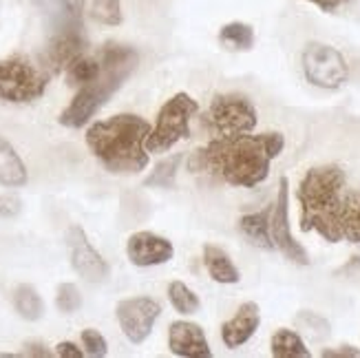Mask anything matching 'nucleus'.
Listing matches in <instances>:
<instances>
[{
    "instance_id": "nucleus-18",
    "label": "nucleus",
    "mask_w": 360,
    "mask_h": 358,
    "mask_svg": "<svg viewBox=\"0 0 360 358\" xmlns=\"http://www.w3.org/2000/svg\"><path fill=\"white\" fill-rule=\"evenodd\" d=\"M0 184L7 188H18L27 184V168L15 148L0 137Z\"/></svg>"
},
{
    "instance_id": "nucleus-4",
    "label": "nucleus",
    "mask_w": 360,
    "mask_h": 358,
    "mask_svg": "<svg viewBox=\"0 0 360 358\" xmlns=\"http://www.w3.org/2000/svg\"><path fill=\"white\" fill-rule=\"evenodd\" d=\"M100 65L102 71L96 80L80 87L73 102L60 113L58 122L67 129H82L84 124L96 115L100 108L111 100L115 91L127 82V77L137 67V51L133 46L117 44V42H106L100 53Z\"/></svg>"
},
{
    "instance_id": "nucleus-6",
    "label": "nucleus",
    "mask_w": 360,
    "mask_h": 358,
    "mask_svg": "<svg viewBox=\"0 0 360 358\" xmlns=\"http://www.w3.org/2000/svg\"><path fill=\"white\" fill-rule=\"evenodd\" d=\"M49 77L51 75L42 69V65H34L27 58L13 56L0 60V102H34L44 96Z\"/></svg>"
},
{
    "instance_id": "nucleus-1",
    "label": "nucleus",
    "mask_w": 360,
    "mask_h": 358,
    "mask_svg": "<svg viewBox=\"0 0 360 358\" xmlns=\"http://www.w3.org/2000/svg\"><path fill=\"white\" fill-rule=\"evenodd\" d=\"M296 199L303 232L314 230L330 243H360V191L347 188L340 166L309 168L296 188Z\"/></svg>"
},
{
    "instance_id": "nucleus-26",
    "label": "nucleus",
    "mask_w": 360,
    "mask_h": 358,
    "mask_svg": "<svg viewBox=\"0 0 360 358\" xmlns=\"http://www.w3.org/2000/svg\"><path fill=\"white\" fill-rule=\"evenodd\" d=\"M294 323L299 325L301 332L309 334L311 338H316V340H323V338L330 336V323H327V319H323L316 312H307V309H303V312L296 314Z\"/></svg>"
},
{
    "instance_id": "nucleus-30",
    "label": "nucleus",
    "mask_w": 360,
    "mask_h": 358,
    "mask_svg": "<svg viewBox=\"0 0 360 358\" xmlns=\"http://www.w3.org/2000/svg\"><path fill=\"white\" fill-rule=\"evenodd\" d=\"M20 212V199L15 195H0V215L11 217Z\"/></svg>"
},
{
    "instance_id": "nucleus-3",
    "label": "nucleus",
    "mask_w": 360,
    "mask_h": 358,
    "mask_svg": "<svg viewBox=\"0 0 360 358\" xmlns=\"http://www.w3.org/2000/svg\"><path fill=\"white\" fill-rule=\"evenodd\" d=\"M150 124L133 113H120L91 124L86 131V146L108 173L133 175L148 166L146 139Z\"/></svg>"
},
{
    "instance_id": "nucleus-23",
    "label": "nucleus",
    "mask_w": 360,
    "mask_h": 358,
    "mask_svg": "<svg viewBox=\"0 0 360 358\" xmlns=\"http://www.w3.org/2000/svg\"><path fill=\"white\" fill-rule=\"evenodd\" d=\"M184 160V155L177 153V155H170V158L162 160L158 166H155L153 173L146 177V186H153V188H173L175 186V179H177V170H179V164Z\"/></svg>"
},
{
    "instance_id": "nucleus-27",
    "label": "nucleus",
    "mask_w": 360,
    "mask_h": 358,
    "mask_svg": "<svg viewBox=\"0 0 360 358\" xmlns=\"http://www.w3.org/2000/svg\"><path fill=\"white\" fill-rule=\"evenodd\" d=\"M56 305L60 312L65 314H73L75 309L82 307V294L77 290L73 283H62L58 288V294H56Z\"/></svg>"
},
{
    "instance_id": "nucleus-17",
    "label": "nucleus",
    "mask_w": 360,
    "mask_h": 358,
    "mask_svg": "<svg viewBox=\"0 0 360 358\" xmlns=\"http://www.w3.org/2000/svg\"><path fill=\"white\" fill-rule=\"evenodd\" d=\"M203 266H206L212 281L224 283V286H234L241 281V274L237 266L232 263L228 252H224L217 245H203Z\"/></svg>"
},
{
    "instance_id": "nucleus-24",
    "label": "nucleus",
    "mask_w": 360,
    "mask_h": 358,
    "mask_svg": "<svg viewBox=\"0 0 360 358\" xmlns=\"http://www.w3.org/2000/svg\"><path fill=\"white\" fill-rule=\"evenodd\" d=\"M168 299H170V305H173L177 312L184 314V317L197 314L199 307H201L197 294L181 281H173L168 286Z\"/></svg>"
},
{
    "instance_id": "nucleus-5",
    "label": "nucleus",
    "mask_w": 360,
    "mask_h": 358,
    "mask_svg": "<svg viewBox=\"0 0 360 358\" xmlns=\"http://www.w3.org/2000/svg\"><path fill=\"white\" fill-rule=\"evenodd\" d=\"M36 5L49 27V40L40 53V65L49 75H56L67 71L73 60L84 56L86 36L82 11L71 0H36Z\"/></svg>"
},
{
    "instance_id": "nucleus-11",
    "label": "nucleus",
    "mask_w": 360,
    "mask_h": 358,
    "mask_svg": "<svg viewBox=\"0 0 360 358\" xmlns=\"http://www.w3.org/2000/svg\"><path fill=\"white\" fill-rule=\"evenodd\" d=\"M160 314H162V305L150 297L124 299L115 307V317H117L120 328L133 345L144 343V340L150 336Z\"/></svg>"
},
{
    "instance_id": "nucleus-15",
    "label": "nucleus",
    "mask_w": 360,
    "mask_h": 358,
    "mask_svg": "<svg viewBox=\"0 0 360 358\" xmlns=\"http://www.w3.org/2000/svg\"><path fill=\"white\" fill-rule=\"evenodd\" d=\"M261 325V309L255 301L243 303L237 314H234L230 321H226L221 325V340L228 350H237L241 345H245L250 338L255 336V332Z\"/></svg>"
},
{
    "instance_id": "nucleus-7",
    "label": "nucleus",
    "mask_w": 360,
    "mask_h": 358,
    "mask_svg": "<svg viewBox=\"0 0 360 358\" xmlns=\"http://www.w3.org/2000/svg\"><path fill=\"white\" fill-rule=\"evenodd\" d=\"M199 104L188 93H177L158 113V124L146 139L148 153H166L191 135V120L197 115Z\"/></svg>"
},
{
    "instance_id": "nucleus-33",
    "label": "nucleus",
    "mask_w": 360,
    "mask_h": 358,
    "mask_svg": "<svg viewBox=\"0 0 360 358\" xmlns=\"http://www.w3.org/2000/svg\"><path fill=\"white\" fill-rule=\"evenodd\" d=\"M307 3L316 5L321 11H327V13H334L338 11L340 7H345L347 3H352V0H307Z\"/></svg>"
},
{
    "instance_id": "nucleus-28",
    "label": "nucleus",
    "mask_w": 360,
    "mask_h": 358,
    "mask_svg": "<svg viewBox=\"0 0 360 358\" xmlns=\"http://www.w3.org/2000/svg\"><path fill=\"white\" fill-rule=\"evenodd\" d=\"M82 347H84V354L91 356V358H102V356L108 354L106 338L98 330H93V328L82 332Z\"/></svg>"
},
{
    "instance_id": "nucleus-2",
    "label": "nucleus",
    "mask_w": 360,
    "mask_h": 358,
    "mask_svg": "<svg viewBox=\"0 0 360 358\" xmlns=\"http://www.w3.org/2000/svg\"><path fill=\"white\" fill-rule=\"evenodd\" d=\"M285 148V137L281 133H241L219 135L206 146H201L188 160L195 173L210 175L230 186L255 188L268 179L270 166Z\"/></svg>"
},
{
    "instance_id": "nucleus-10",
    "label": "nucleus",
    "mask_w": 360,
    "mask_h": 358,
    "mask_svg": "<svg viewBox=\"0 0 360 358\" xmlns=\"http://www.w3.org/2000/svg\"><path fill=\"white\" fill-rule=\"evenodd\" d=\"M270 235L274 250H278L285 259H290L296 266H309V255L305 248L294 239L290 230V181L288 177H281L278 193L272 204L270 212Z\"/></svg>"
},
{
    "instance_id": "nucleus-9",
    "label": "nucleus",
    "mask_w": 360,
    "mask_h": 358,
    "mask_svg": "<svg viewBox=\"0 0 360 358\" xmlns=\"http://www.w3.org/2000/svg\"><path fill=\"white\" fill-rule=\"evenodd\" d=\"M303 73L309 84L334 91L347 82L349 69L340 51L323 42H309L303 51Z\"/></svg>"
},
{
    "instance_id": "nucleus-29",
    "label": "nucleus",
    "mask_w": 360,
    "mask_h": 358,
    "mask_svg": "<svg viewBox=\"0 0 360 358\" xmlns=\"http://www.w3.org/2000/svg\"><path fill=\"white\" fill-rule=\"evenodd\" d=\"M336 276L345 279V281L354 286H360V257H352L345 266L336 270Z\"/></svg>"
},
{
    "instance_id": "nucleus-14",
    "label": "nucleus",
    "mask_w": 360,
    "mask_h": 358,
    "mask_svg": "<svg viewBox=\"0 0 360 358\" xmlns=\"http://www.w3.org/2000/svg\"><path fill=\"white\" fill-rule=\"evenodd\" d=\"M168 347L181 358H210L212 350L197 323L173 321L168 328Z\"/></svg>"
},
{
    "instance_id": "nucleus-31",
    "label": "nucleus",
    "mask_w": 360,
    "mask_h": 358,
    "mask_svg": "<svg viewBox=\"0 0 360 358\" xmlns=\"http://www.w3.org/2000/svg\"><path fill=\"white\" fill-rule=\"evenodd\" d=\"M56 356H60V358H82L84 350H80L75 343H71V340H65V343H58Z\"/></svg>"
},
{
    "instance_id": "nucleus-13",
    "label": "nucleus",
    "mask_w": 360,
    "mask_h": 358,
    "mask_svg": "<svg viewBox=\"0 0 360 358\" xmlns=\"http://www.w3.org/2000/svg\"><path fill=\"white\" fill-rule=\"evenodd\" d=\"M127 255L133 266L153 268V266H162V263H168L173 259L175 248L168 239L155 235V232L142 230V232H135V235L129 237Z\"/></svg>"
},
{
    "instance_id": "nucleus-16",
    "label": "nucleus",
    "mask_w": 360,
    "mask_h": 358,
    "mask_svg": "<svg viewBox=\"0 0 360 358\" xmlns=\"http://www.w3.org/2000/svg\"><path fill=\"white\" fill-rule=\"evenodd\" d=\"M270 212H272V206L261 212L243 215L239 219L241 235L255 248H261V250H274L272 235H270Z\"/></svg>"
},
{
    "instance_id": "nucleus-32",
    "label": "nucleus",
    "mask_w": 360,
    "mask_h": 358,
    "mask_svg": "<svg viewBox=\"0 0 360 358\" xmlns=\"http://www.w3.org/2000/svg\"><path fill=\"white\" fill-rule=\"evenodd\" d=\"M325 358H360V350L352 347V345H342V347H336V350H323Z\"/></svg>"
},
{
    "instance_id": "nucleus-19",
    "label": "nucleus",
    "mask_w": 360,
    "mask_h": 358,
    "mask_svg": "<svg viewBox=\"0 0 360 358\" xmlns=\"http://www.w3.org/2000/svg\"><path fill=\"white\" fill-rule=\"evenodd\" d=\"M272 356L274 358H309V350L299 332L294 330H276L272 340Z\"/></svg>"
},
{
    "instance_id": "nucleus-21",
    "label": "nucleus",
    "mask_w": 360,
    "mask_h": 358,
    "mask_svg": "<svg viewBox=\"0 0 360 358\" xmlns=\"http://www.w3.org/2000/svg\"><path fill=\"white\" fill-rule=\"evenodd\" d=\"M219 42L230 51H250L255 44V29L245 23H228L219 31Z\"/></svg>"
},
{
    "instance_id": "nucleus-12",
    "label": "nucleus",
    "mask_w": 360,
    "mask_h": 358,
    "mask_svg": "<svg viewBox=\"0 0 360 358\" xmlns=\"http://www.w3.org/2000/svg\"><path fill=\"white\" fill-rule=\"evenodd\" d=\"M67 245L71 255V266L89 283H102L108 276V263L91 245L86 232L80 226H71L67 232Z\"/></svg>"
},
{
    "instance_id": "nucleus-22",
    "label": "nucleus",
    "mask_w": 360,
    "mask_h": 358,
    "mask_svg": "<svg viewBox=\"0 0 360 358\" xmlns=\"http://www.w3.org/2000/svg\"><path fill=\"white\" fill-rule=\"evenodd\" d=\"M102 71L100 58L98 56H80L77 60H73L69 69H67V82L69 87H84L91 80H96Z\"/></svg>"
},
{
    "instance_id": "nucleus-34",
    "label": "nucleus",
    "mask_w": 360,
    "mask_h": 358,
    "mask_svg": "<svg viewBox=\"0 0 360 358\" xmlns=\"http://www.w3.org/2000/svg\"><path fill=\"white\" fill-rule=\"evenodd\" d=\"M20 356H38V358H49L53 356L49 350H46L42 343H36V340H31V343L25 345V350L20 352Z\"/></svg>"
},
{
    "instance_id": "nucleus-20",
    "label": "nucleus",
    "mask_w": 360,
    "mask_h": 358,
    "mask_svg": "<svg viewBox=\"0 0 360 358\" xmlns=\"http://www.w3.org/2000/svg\"><path fill=\"white\" fill-rule=\"evenodd\" d=\"M13 307L25 321H38L44 314V303L34 286H18L13 290Z\"/></svg>"
},
{
    "instance_id": "nucleus-8",
    "label": "nucleus",
    "mask_w": 360,
    "mask_h": 358,
    "mask_svg": "<svg viewBox=\"0 0 360 358\" xmlns=\"http://www.w3.org/2000/svg\"><path fill=\"white\" fill-rule=\"evenodd\" d=\"M259 124L255 104L239 93L217 96L208 108V127L219 135H241L252 133Z\"/></svg>"
},
{
    "instance_id": "nucleus-25",
    "label": "nucleus",
    "mask_w": 360,
    "mask_h": 358,
    "mask_svg": "<svg viewBox=\"0 0 360 358\" xmlns=\"http://www.w3.org/2000/svg\"><path fill=\"white\" fill-rule=\"evenodd\" d=\"M89 15L106 27H117L122 23L120 0H89Z\"/></svg>"
}]
</instances>
